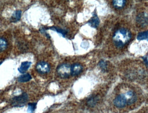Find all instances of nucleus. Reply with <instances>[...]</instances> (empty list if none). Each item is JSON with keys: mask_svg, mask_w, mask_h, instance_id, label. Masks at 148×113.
Returning <instances> with one entry per match:
<instances>
[{"mask_svg": "<svg viewBox=\"0 0 148 113\" xmlns=\"http://www.w3.org/2000/svg\"><path fill=\"white\" fill-rule=\"evenodd\" d=\"M131 38V34L130 31L124 28L116 30L113 37V40L115 45L117 48H122L127 44Z\"/></svg>", "mask_w": 148, "mask_h": 113, "instance_id": "obj_1", "label": "nucleus"}, {"mask_svg": "<svg viewBox=\"0 0 148 113\" xmlns=\"http://www.w3.org/2000/svg\"><path fill=\"white\" fill-rule=\"evenodd\" d=\"M28 99L27 94L26 93H23L21 95L13 98L11 100V104L14 107H21L26 105Z\"/></svg>", "mask_w": 148, "mask_h": 113, "instance_id": "obj_2", "label": "nucleus"}, {"mask_svg": "<svg viewBox=\"0 0 148 113\" xmlns=\"http://www.w3.org/2000/svg\"><path fill=\"white\" fill-rule=\"evenodd\" d=\"M56 72L58 76L60 78H69L71 75V66L68 64H61L57 67Z\"/></svg>", "mask_w": 148, "mask_h": 113, "instance_id": "obj_3", "label": "nucleus"}, {"mask_svg": "<svg viewBox=\"0 0 148 113\" xmlns=\"http://www.w3.org/2000/svg\"><path fill=\"white\" fill-rule=\"evenodd\" d=\"M36 71L41 74L48 73L50 71V67L49 64L45 61L38 62L36 67Z\"/></svg>", "mask_w": 148, "mask_h": 113, "instance_id": "obj_4", "label": "nucleus"}, {"mask_svg": "<svg viewBox=\"0 0 148 113\" xmlns=\"http://www.w3.org/2000/svg\"><path fill=\"white\" fill-rule=\"evenodd\" d=\"M127 103L126 96L123 94L118 95L114 100V104L118 108H123L125 107Z\"/></svg>", "mask_w": 148, "mask_h": 113, "instance_id": "obj_5", "label": "nucleus"}, {"mask_svg": "<svg viewBox=\"0 0 148 113\" xmlns=\"http://www.w3.org/2000/svg\"><path fill=\"white\" fill-rule=\"evenodd\" d=\"M83 70V67L81 64L75 63L71 66V75L76 76L80 74Z\"/></svg>", "mask_w": 148, "mask_h": 113, "instance_id": "obj_6", "label": "nucleus"}, {"mask_svg": "<svg viewBox=\"0 0 148 113\" xmlns=\"http://www.w3.org/2000/svg\"><path fill=\"white\" fill-rule=\"evenodd\" d=\"M137 21L142 26H146L148 23V16L146 14L142 13L138 16Z\"/></svg>", "mask_w": 148, "mask_h": 113, "instance_id": "obj_7", "label": "nucleus"}, {"mask_svg": "<svg viewBox=\"0 0 148 113\" xmlns=\"http://www.w3.org/2000/svg\"><path fill=\"white\" fill-rule=\"evenodd\" d=\"M88 23L92 28H97L100 23V20L97 16L96 14H95L91 17V19L88 21Z\"/></svg>", "mask_w": 148, "mask_h": 113, "instance_id": "obj_8", "label": "nucleus"}, {"mask_svg": "<svg viewBox=\"0 0 148 113\" xmlns=\"http://www.w3.org/2000/svg\"><path fill=\"white\" fill-rule=\"evenodd\" d=\"M31 64V62L29 61H25V62H22L21 64V66L19 67L18 69V71L21 73H24L26 72L29 67H30Z\"/></svg>", "mask_w": 148, "mask_h": 113, "instance_id": "obj_9", "label": "nucleus"}, {"mask_svg": "<svg viewBox=\"0 0 148 113\" xmlns=\"http://www.w3.org/2000/svg\"><path fill=\"white\" fill-rule=\"evenodd\" d=\"M126 1L124 0H115L113 1V5L116 9H121L123 8L126 4Z\"/></svg>", "mask_w": 148, "mask_h": 113, "instance_id": "obj_10", "label": "nucleus"}, {"mask_svg": "<svg viewBox=\"0 0 148 113\" xmlns=\"http://www.w3.org/2000/svg\"><path fill=\"white\" fill-rule=\"evenodd\" d=\"M21 16V10H16L11 16L10 21L12 22H16L20 20Z\"/></svg>", "mask_w": 148, "mask_h": 113, "instance_id": "obj_11", "label": "nucleus"}, {"mask_svg": "<svg viewBox=\"0 0 148 113\" xmlns=\"http://www.w3.org/2000/svg\"><path fill=\"white\" fill-rule=\"evenodd\" d=\"M32 79L31 75L29 73L23 74L18 77L17 80L19 82L23 83V82H27L29 81Z\"/></svg>", "mask_w": 148, "mask_h": 113, "instance_id": "obj_12", "label": "nucleus"}, {"mask_svg": "<svg viewBox=\"0 0 148 113\" xmlns=\"http://www.w3.org/2000/svg\"><path fill=\"white\" fill-rule=\"evenodd\" d=\"M127 95L128 98V99L127 100V104L128 105H131L136 101V97L133 92L131 91L128 92L127 93Z\"/></svg>", "mask_w": 148, "mask_h": 113, "instance_id": "obj_13", "label": "nucleus"}, {"mask_svg": "<svg viewBox=\"0 0 148 113\" xmlns=\"http://www.w3.org/2000/svg\"><path fill=\"white\" fill-rule=\"evenodd\" d=\"M8 42L5 38L0 37V52L4 51L8 47Z\"/></svg>", "mask_w": 148, "mask_h": 113, "instance_id": "obj_14", "label": "nucleus"}, {"mask_svg": "<svg viewBox=\"0 0 148 113\" xmlns=\"http://www.w3.org/2000/svg\"><path fill=\"white\" fill-rule=\"evenodd\" d=\"M138 40H146L148 41V31L140 32L137 36Z\"/></svg>", "mask_w": 148, "mask_h": 113, "instance_id": "obj_15", "label": "nucleus"}, {"mask_svg": "<svg viewBox=\"0 0 148 113\" xmlns=\"http://www.w3.org/2000/svg\"><path fill=\"white\" fill-rule=\"evenodd\" d=\"M49 29L56 31V32H58V33L61 34V35H62L64 37H65V35H66L67 33V31H66L65 30L62 29V28H58V27H51L49 28Z\"/></svg>", "mask_w": 148, "mask_h": 113, "instance_id": "obj_16", "label": "nucleus"}, {"mask_svg": "<svg viewBox=\"0 0 148 113\" xmlns=\"http://www.w3.org/2000/svg\"><path fill=\"white\" fill-rule=\"evenodd\" d=\"M36 104L35 103H29L28 105L27 112L28 113H34L36 108Z\"/></svg>", "mask_w": 148, "mask_h": 113, "instance_id": "obj_17", "label": "nucleus"}, {"mask_svg": "<svg viewBox=\"0 0 148 113\" xmlns=\"http://www.w3.org/2000/svg\"><path fill=\"white\" fill-rule=\"evenodd\" d=\"M97 103V98L95 97H93L90 99L88 101V104L90 106L95 105Z\"/></svg>", "mask_w": 148, "mask_h": 113, "instance_id": "obj_18", "label": "nucleus"}, {"mask_svg": "<svg viewBox=\"0 0 148 113\" xmlns=\"http://www.w3.org/2000/svg\"><path fill=\"white\" fill-rule=\"evenodd\" d=\"M99 66L103 70H105L107 68V64L104 60H102L99 63Z\"/></svg>", "mask_w": 148, "mask_h": 113, "instance_id": "obj_19", "label": "nucleus"}, {"mask_svg": "<svg viewBox=\"0 0 148 113\" xmlns=\"http://www.w3.org/2000/svg\"><path fill=\"white\" fill-rule=\"evenodd\" d=\"M2 62H0V65H1V64H2Z\"/></svg>", "mask_w": 148, "mask_h": 113, "instance_id": "obj_20", "label": "nucleus"}]
</instances>
